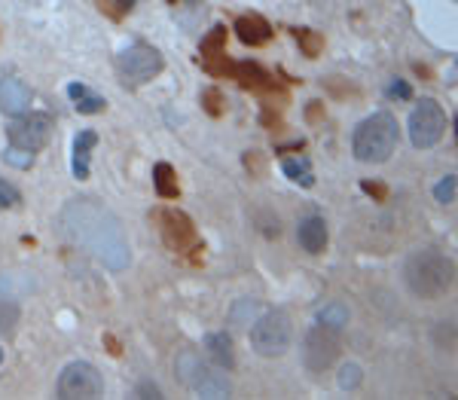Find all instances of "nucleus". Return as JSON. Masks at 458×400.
<instances>
[{"label": "nucleus", "mask_w": 458, "mask_h": 400, "mask_svg": "<svg viewBox=\"0 0 458 400\" xmlns=\"http://www.w3.org/2000/svg\"><path fill=\"white\" fill-rule=\"evenodd\" d=\"M58 232L74 244L86 251L110 272H119L131 263V251L126 242L119 220L110 214L98 199H74L67 202L58 214Z\"/></svg>", "instance_id": "nucleus-1"}, {"label": "nucleus", "mask_w": 458, "mask_h": 400, "mask_svg": "<svg viewBox=\"0 0 458 400\" xmlns=\"http://www.w3.org/2000/svg\"><path fill=\"white\" fill-rule=\"evenodd\" d=\"M403 284L406 291L419 300H437L452 287L455 281V266L437 248H419L403 260Z\"/></svg>", "instance_id": "nucleus-2"}, {"label": "nucleus", "mask_w": 458, "mask_h": 400, "mask_svg": "<svg viewBox=\"0 0 458 400\" xmlns=\"http://www.w3.org/2000/svg\"><path fill=\"white\" fill-rule=\"evenodd\" d=\"M397 119L385 110H376L370 114L358 129H354V138H351V150L354 156L361 162H370V166H379V162L391 159V153L397 147Z\"/></svg>", "instance_id": "nucleus-3"}, {"label": "nucleus", "mask_w": 458, "mask_h": 400, "mask_svg": "<svg viewBox=\"0 0 458 400\" xmlns=\"http://www.w3.org/2000/svg\"><path fill=\"white\" fill-rule=\"evenodd\" d=\"M175 376L178 382L187 388L190 394L196 397H211V400H220V397H229L232 394V385L227 373L217 370V364H208L202 361L199 352H192V348H183V352H178L175 357Z\"/></svg>", "instance_id": "nucleus-4"}, {"label": "nucleus", "mask_w": 458, "mask_h": 400, "mask_svg": "<svg viewBox=\"0 0 458 400\" xmlns=\"http://www.w3.org/2000/svg\"><path fill=\"white\" fill-rule=\"evenodd\" d=\"M162 67H165L162 53L147 43H131L129 49H122L116 55V77H119V83L129 89L150 83L153 77H159Z\"/></svg>", "instance_id": "nucleus-5"}, {"label": "nucleus", "mask_w": 458, "mask_h": 400, "mask_svg": "<svg viewBox=\"0 0 458 400\" xmlns=\"http://www.w3.org/2000/svg\"><path fill=\"white\" fill-rule=\"evenodd\" d=\"M290 318L284 312H266L251 324V348L263 357H281L290 348Z\"/></svg>", "instance_id": "nucleus-6"}, {"label": "nucleus", "mask_w": 458, "mask_h": 400, "mask_svg": "<svg viewBox=\"0 0 458 400\" xmlns=\"http://www.w3.org/2000/svg\"><path fill=\"white\" fill-rule=\"evenodd\" d=\"M55 394L61 400H95L104 394V376L89 361H74L61 370Z\"/></svg>", "instance_id": "nucleus-7"}, {"label": "nucleus", "mask_w": 458, "mask_h": 400, "mask_svg": "<svg viewBox=\"0 0 458 400\" xmlns=\"http://www.w3.org/2000/svg\"><path fill=\"white\" fill-rule=\"evenodd\" d=\"M339 348H342L339 345V330L324 327V324H315L312 330L302 336V345H300L305 370H312V373L330 370L333 361L339 357Z\"/></svg>", "instance_id": "nucleus-8"}, {"label": "nucleus", "mask_w": 458, "mask_h": 400, "mask_svg": "<svg viewBox=\"0 0 458 400\" xmlns=\"http://www.w3.org/2000/svg\"><path fill=\"white\" fill-rule=\"evenodd\" d=\"M443 129H446L443 107L437 104L434 98H422L419 104L413 107V114H410V141L419 150H427V147H434V144L443 138Z\"/></svg>", "instance_id": "nucleus-9"}, {"label": "nucleus", "mask_w": 458, "mask_h": 400, "mask_svg": "<svg viewBox=\"0 0 458 400\" xmlns=\"http://www.w3.org/2000/svg\"><path fill=\"white\" fill-rule=\"evenodd\" d=\"M6 135L16 147H25L31 153L43 150L49 144V135H53V119L46 114H22V117H13L6 126Z\"/></svg>", "instance_id": "nucleus-10"}, {"label": "nucleus", "mask_w": 458, "mask_h": 400, "mask_svg": "<svg viewBox=\"0 0 458 400\" xmlns=\"http://www.w3.org/2000/svg\"><path fill=\"white\" fill-rule=\"evenodd\" d=\"M31 101H34V92L25 83L22 77L16 74H4L0 77V110L6 117H22L31 110Z\"/></svg>", "instance_id": "nucleus-11"}, {"label": "nucleus", "mask_w": 458, "mask_h": 400, "mask_svg": "<svg viewBox=\"0 0 458 400\" xmlns=\"http://www.w3.org/2000/svg\"><path fill=\"white\" fill-rule=\"evenodd\" d=\"M156 214H159V229L171 248L187 251L190 244H196V229H192V223L183 211H156Z\"/></svg>", "instance_id": "nucleus-12"}, {"label": "nucleus", "mask_w": 458, "mask_h": 400, "mask_svg": "<svg viewBox=\"0 0 458 400\" xmlns=\"http://www.w3.org/2000/svg\"><path fill=\"white\" fill-rule=\"evenodd\" d=\"M297 239H300V248L305 254H321L327 248V223L318 214H305L297 227Z\"/></svg>", "instance_id": "nucleus-13"}, {"label": "nucleus", "mask_w": 458, "mask_h": 400, "mask_svg": "<svg viewBox=\"0 0 458 400\" xmlns=\"http://www.w3.org/2000/svg\"><path fill=\"white\" fill-rule=\"evenodd\" d=\"M95 141H98V135H95L92 129L77 131L74 150H70V171H74L77 180H86V178H89V162H92V150H95Z\"/></svg>", "instance_id": "nucleus-14"}, {"label": "nucleus", "mask_w": 458, "mask_h": 400, "mask_svg": "<svg viewBox=\"0 0 458 400\" xmlns=\"http://www.w3.org/2000/svg\"><path fill=\"white\" fill-rule=\"evenodd\" d=\"M236 34L241 43L263 46V43H269V37H272V25L263 16H241L236 22Z\"/></svg>", "instance_id": "nucleus-15"}, {"label": "nucleus", "mask_w": 458, "mask_h": 400, "mask_svg": "<svg viewBox=\"0 0 458 400\" xmlns=\"http://www.w3.org/2000/svg\"><path fill=\"white\" fill-rule=\"evenodd\" d=\"M205 348H208L211 361L217 367H227V370L236 367V348H232V340L227 333H208L205 336Z\"/></svg>", "instance_id": "nucleus-16"}, {"label": "nucleus", "mask_w": 458, "mask_h": 400, "mask_svg": "<svg viewBox=\"0 0 458 400\" xmlns=\"http://www.w3.org/2000/svg\"><path fill=\"white\" fill-rule=\"evenodd\" d=\"M281 171L288 174L293 183H300V187H312V183H315V174H312V162L309 159H284L281 162Z\"/></svg>", "instance_id": "nucleus-17"}, {"label": "nucleus", "mask_w": 458, "mask_h": 400, "mask_svg": "<svg viewBox=\"0 0 458 400\" xmlns=\"http://www.w3.org/2000/svg\"><path fill=\"white\" fill-rule=\"evenodd\" d=\"M153 183H156V190L162 193L165 199L178 196V178H175V168L168 166V162H159V166H153Z\"/></svg>", "instance_id": "nucleus-18"}, {"label": "nucleus", "mask_w": 458, "mask_h": 400, "mask_svg": "<svg viewBox=\"0 0 458 400\" xmlns=\"http://www.w3.org/2000/svg\"><path fill=\"white\" fill-rule=\"evenodd\" d=\"M232 74H236L244 86H253V89H263V86H269V83H272L266 70H263L260 65H253V61H244V65L232 67Z\"/></svg>", "instance_id": "nucleus-19"}, {"label": "nucleus", "mask_w": 458, "mask_h": 400, "mask_svg": "<svg viewBox=\"0 0 458 400\" xmlns=\"http://www.w3.org/2000/svg\"><path fill=\"white\" fill-rule=\"evenodd\" d=\"M318 324L324 327H333V330H342L345 324H349V309H345L342 303H327L318 309Z\"/></svg>", "instance_id": "nucleus-20"}, {"label": "nucleus", "mask_w": 458, "mask_h": 400, "mask_svg": "<svg viewBox=\"0 0 458 400\" xmlns=\"http://www.w3.org/2000/svg\"><path fill=\"white\" fill-rule=\"evenodd\" d=\"M4 159L9 162V166H16V168H28L31 162H34V153L25 150V147H16V144H9V147L4 150Z\"/></svg>", "instance_id": "nucleus-21"}, {"label": "nucleus", "mask_w": 458, "mask_h": 400, "mask_svg": "<svg viewBox=\"0 0 458 400\" xmlns=\"http://www.w3.org/2000/svg\"><path fill=\"white\" fill-rule=\"evenodd\" d=\"M455 183H458L455 174H446V178L434 187V199L440 202V205H452L455 202Z\"/></svg>", "instance_id": "nucleus-22"}, {"label": "nucleus", "mask_w": 458, "mask_h": 400, "mask_svg": "<svg viewBox=\"0 0 458 400\" xmlns=\"http://www.w3.org/2000/svg\"><path fill=\"white\" fill-rule=\"evenodd\" d=\"M361 379H364L361 367L349 361V364H345L342 370H339V388H342V391H351V388H358V385H361Z\"/></svg>", "instance_id": "nucleus-23"}, {"label": "nucleus", "mask_w": 458, "mask_h": 400, "mask_svg": "<svg viewBox=\"0 0 458 400\" xmlns=\"http://www.w3.org/2000/svg\"><path fill=\"white\" fill-rule=\"evenodd\" d=\"M74 107L80 110V114H98V110H104V98H98V95H92V92H86L83 98L74 101Z\"/></svg>", "instance_id": "nucleus-24"}, {"label": "nucleus", "mask_w": 458, "mask_h": 400, "mask_svg": "<svg viewBox=\"0 0 458 400\" xmlns=\"http://www.w3.org/2000/svg\"><path fill=\"white\" fill-rule=\"evenodd\" d=\"M13 205H18V190L0 178V208H13Z\"/></svg>", "instance_id": "nucleus-25"}, {"label": "nucleus", "mask_w": 458, "mask_h": 400, "mask_svg": "<svg viewBox=\"0 0 458 400\" xmlns=\"http://www.w3.org/2000/svg\"><path fill=\"white\" fill-rule=\"evenodd\" d=\"M388 95L397 98V101H410L413 98V86L406 83V80H391V83H388Z\"/></svg>", "instance_id": "nucleus-26"}, {"label": "nucleus", "mask_w": 458, "mask_h": 400, "mask_svg": "<svg viewBox=\"0 0 458 400\" xmlns=\"http://www.w3.org/2000/svg\"><path fill=\"white\" fill-rule=\"evenodd\" d=\"M202 104H205V110L211 117H220V92L217 89H205V95H202Z\"/></svg>", "instance_id": "nucleus-27"}, {"label": "nucleus", "mask_w": 458, "mask_h": 400, "mask_svg": "<svg viewBox=\"0 0 458 400\" xmlns=\"http://www.w3.org/2000/svg\"><path fill=\"white\" fill-rule=\"evenodd\" d=\"M297 37L302 40V49H305V55H318V43H321V37L318 34H312V31H297Z\"/></svg>", "instance_id": "nucleus-28"}, {"label": "nucleus", "mask_w": 458, "mask_h": 400, "mask_svg": "<svg viewBox=\"0 0 458 400\" xmlns=\"http://www.w3.org/2000/svg\"><path fill=\"white\" fill-rule=\"evenodd\" d=\"M135 397H162V391L153 382H141L138 388H135Z\"/></svg>", "instance_id": "nucleus-29"}, {"label": "nucleus", "mask_w": 458, "mask_h": 400, "mask_svg": "<svg viewBox=\"0 0 458 400\" xmlns=\"http://www.w3.org/2000/svg\"><path fill=\"white\" fill-rule=\"evenodd\" d=\"M361 187H364L366 193H370V196H376V199H385V187H382L379 180H376V183H373V180H364Z\"/></svg>", "instance_id": "nucleus-30"}, {"label": "nucleus", "mask_w": 458, "mask_h": 400, "mask_svg": "<svg viewBox=\"0 0 458 400\" xmlns=\"http://www.w3.org/2000/svg\"><path fill=\"white\" fill-rule=\"evenodd\" d=\"M86 92H92V89H89V86H83V83H70V86H67V95H70V101L83 98Z\"/></svg>", "instance_id": "nucleus-31"}, {"label": "nucleus", "mask_w": 458, "mask_h": 400, "mask_svg": "<svg viewBox=\"0 0 458 400\" xmlns=\"http://www.w3.org/2000/svg\"><path fill=\"white\" fill-rule=\"evenodd\" d=\"M0 361H4V352H0Z\"/></svg>", "instance_id": "nucleus-32"}, {"label": "nucleus", "mask_w": 458, "mask_h": 400, "mask_svg": "<svg viewBox=\"0 0 458 400\" xmlns=\"http://www.w3.org/2000/svg\"><path fill=\"white\" fill-rule=\"evenodd\" d=\"M171 4H175V0H171Z\"/></svg>", "instance_id": "nucleus-33"}]
</instances>
